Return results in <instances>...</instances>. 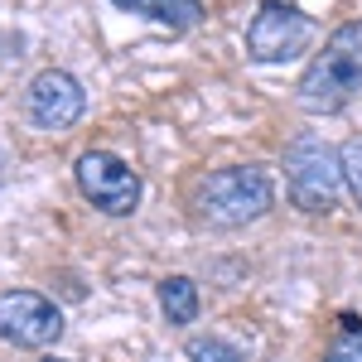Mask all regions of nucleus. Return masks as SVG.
Returning <instances> with one entry per match:
<instances>
[{
  "label": "nucleus",
  "mask_w": 362,
  "mask_h": 362,
  "mask_svg": "<svg viewBox=\"0 0 362 362\" xmlns=\"http://www.w3.org/2000/svg\"><path fill=\"white\" fill-rule=\"evenodd\" d=\"M362 92V20L338 25L324 49L309 58V68L295 83V102L309 116H334Z\"/></svg>",
  "instance_id": "nucleus-1"
},
{
  "label": "nucleus",
  "mask_w": 362,
  "mask_h": 362,
  "mask_svg": "<svg viewBox=\"0 0 362 362\" xmlns=\"http://www.w3.org/2000/svg\"><path fill=\"white\" fill-rule=\"evenodd\" d=\"M276 203V184L261 165H227L213 169L194 194V208L203 223L213 227H247L256 218H266Z\"/></svg>",
  "instance_id": "nucleus-2"
},
{
  "label": "nucleus",
  "mask_w": 362,
  "mask_h": 362,
  "mask_svg": "<svg viewBox=\"0 0 362 362\" xmlns=\"http://www.w3.org/2000/svg\"><path fill=\"white\" fill-rule=\"evenodd\" d=\"M285 184L295 208L305 213H334L338 189H343V169H338V150H329L319 136H295L285 145Z\"/></svg>",
  "instance_id": "nucleus-3"
},
{
  "label": "nucleus",
  "mask_w": 362,
  "mask_h": 362,
  "mask_svg": "<svg viewBox=\"0 0 362 362\" xmlns=\"http://www.w3.org/2000/svg\"><path fill=\"white\" fill-rule=\"evenodd\" d=\"M314 39V20L290 0H261L247 25V58L251 63H290Z\"/></svg>",
  "instance_id": "nucleus-4"
},
{
  "label": "nucleus",
  "mask_w": 362,
  "mask_h": 362,
  "mask_svg": "<svg viewBox=\"0 0 362 362\" xmlns=\"http://www.w3.org/2000/svg\"><path fill=\"white\" fill-rule=\"evenodd\" d=\"M73 174H78L83 198L97 213H107V218H131L140 208V174L126 165L121 155H112V150H83L78 165H73Z\"/></svg>",
  "instance_id": "nucleus-5"
},
{
  "label": "nucleus",
  "mask_w": 362,
  "mask_h": 362,
  "mask_svg": "<svg viewBox=\"0 0 362 362\" xmlns=\"http://www.w3.org/2000/svg\"><path fill=\"white\" fill-rule=\"evenodd\" d=\"M87 112V92L83 83L73 78V73H63V68H44L25 92V116L34 131H68V126H78Z\"/></svg>",
  "instance_id": "nucleus-6"
},
{
  "label": "nucleus",
  "mask_w": 362,
  "mask_h": 362,
  "mask_svg": "<svg viewBox=\"0 0 362 362\" xmlns=\"http://www.w3.org/2000/svg\"><path fill=\"white\" fill-rule=\"evenodd\" d=\"M63 334V314L54 300L34 295V290H10L0 295V338L15 348H49Z\"/></svg>",
  "instance_id": "nucleus-7"
},
{
  "label": "nucleus",
  "mask_w": 362,
  "mask_h": 362,
  "mask_svg": "<svg viewBox=\"0 0 362 362\" xmlns=\"http://www.w3.org/2000/svg\"><path fill=\"white\" fill-rule=\"evenodd\" d=\"M112 5L131 10V15H145V20H155V25H165V29H194L203 20L198 0H112Z\"/></svg>",
  "instance_id": "nucleus-8"
},
{
  "label": "nucleus",
  "mask_w": 362,
  "mask_h": 362,
  "mask_svg": "<svg viewBox=\"0 0 362 362\" xmlns=\"http://www.w3.org/2000/svg\"><path fill=\"white\" fill-rule=\"evenodd\" d=\"M160 309L169 324H194L198 319V285L189 276H165L160 280Z\"/></svg>",
  "instance_id": "nucleus-9"
},
{
  "label": "nucleus",
  "mask_w": 362,
  "mask_h": 362,
  "mask_svg": "<svg viewBox=\"0 0 362 362\" xmlns=\"http://www.w3.org/2000/svg\"><path fill=\"white\" fill-rule=\"evenodd\" d=\"M324 362H362V324L353 314H343V329H338V338L324 348Z\"/></svg>",
  "instance_id": "nucleus-10"
},
{
  "label": "nucleus",
  "mask_w": 362,
  "mask_h": 362,
  "mask_svg": "<svg viewBox=\"0 0 362 362\" xmlns=\"http://www.w3.org/2000/svg\"><path fill=\"white\" fill-rule=\"evenodd\" d=\"M338 169H343V184L353 189V198H358V208H362V136H353L338 150Z\"/></svg>",
  "instance_id": "nucleus-11"
},
{
  "label": "nucleus",
  "mask_w": 362,
  "mask_h": 362,
  "mask_svg": "<svg viewBox=\"0 0 362 362\" xmlns=\"http://www.w3.org/2000/svg\"><path fill=\"white\" fill-rule=\"evenodd\" d=\"M189 362H247L227 338H194L189 343Z\"/></svg>",
  "instance_id": "nucleus-12"
},
{
  "label": "nucleus",
  "mask_w": 362,
  "mask_h": 362,
  "mask_svg": "<svg viewBox=\"0 0 362 362\" xmlns=\"http://www.w3.org/2000/svg\"><path fill=\"white\" fill-rule=\"evenodd\" d=\"M0 179H5V160H0Z\"/></svg>",
  "instance_id": "nucleus-13"
},
{
  "label": "nucleus",
  "mask_w": 362,
  "mask_h": 362,
  "mask_svg": "<svg viewBox=\"0 0 362 362\" xmlns=\"http://www.w3.org/2000/svg\"><path fill=\"white\" fill-rule=\"evenodd\" d=\"M44 362H63V358H44Z\"/></svg>",
  "instance_id": "nucleus-14"
},
{
  "label": "nucleus",
  "mask_w": 362,
  "mask_h": 362,
  "mask_svg": "<svg viewBox=\"0 0 362 362\" xmlns=\"http://www.w3.org/2000/svg\"><path fill=\"white\" fill-rule=\"evenodd\" d=\"M155 362H165V358H155Z\"/></svg>",
  "instance_id": "nucleus-15"
}]
</instances>
